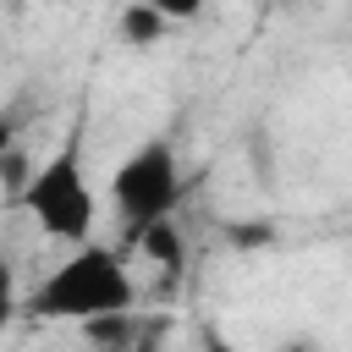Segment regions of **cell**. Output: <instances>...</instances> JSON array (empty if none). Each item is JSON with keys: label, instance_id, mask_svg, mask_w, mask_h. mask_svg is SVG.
I'll return each mask as SVG.
<instances>
[{"label": "cell", "instance_id": "277c9868", "mask_svg": "<svg viewBox=\"0 0 352 352\" xmlns=\"http://www.w3.org/2000/svg\"><path fill=\"white\" fill-rule=\"evenodd\" d=\"M138 253H143L148 264H160L165 275H182V270H187V236H182V226H176L170 214L138 231Z\"/></svg>", "mask_w": 352, "mask_h": 352}, {"label": "cell", "instance_id": "8992f818", "mask_svg": "<svg viewBox=\"0 0 352 352\" xmlns=\"http://www.w3.org/2000/svg\"><path fill=\"white\" fill-rule=\"evenodd\" d=\"M82 336L99 341V346H121V341L132 336V308H126V314H99V319H88Z\"/></svg>", "mask_w": 352, "mask_h": 352}, {"label": "cell", "instance_id": "7c38bea8", "mask_svg": "<svg viewBox=\"0 0 352 352\" xmlns=\"http://www.w3.org/2000/svg\"><path fill=\"white\" fill-rule=\"evenodd\" d=\"M280 352H308V346H302V341H292V346H280Z\"/></svg>", "mask_w": 352, "mask_h": 352}, {"label": "cell", "instance_id": "52a82bcc", "mask_svg": "<svg viewBox=\"0 0 352 352\" xmlns=\"http://www.w3.org/2000/svg\"><path fill=\"white\" fill-rule=\"evenodd\" d=\"M22 314V297H16V264L0 253V330Z\"/></svg>", "mask_w": 352, "mask_h": 352}, {"label": "cell", "instance_id": "9c48e42d", "mask_svg": "<svg viewBox=\"0 0 352 352\" xmlns=\"http://www.w3.org/2000/svg\"><path fill=\"white\" fill-rule=\"evenodd\" d=\"M148 6H154L165 22H192V16L204 11V0H148Z\"/></svg>", "mask_w": 352, "mask_h": 352}, {"label": "cell", "instance_id": "3957f363", "mask_svg": "<svg viewBox=\"0 0 352 352\" xmlns=\"http://www.w3.org/2000/svg\"><path fill=\"white\" fill-rule=\"evenodd\" d=\"M110 204H116V220H121L126 242H138L143 226L176 214V204H182V165H176L170 138H148V143H138V148L116 165V176H110Z\"/></svg>", "mask_w": 352, "mask_h": 352}, {"label": "cell", "instance_id": "8fae6325", "mask_svg": "<svg viewBox=\"0 0 352 352\" xmlns=\"http://www.w3.org/2000/svg\"><path fill=\"white\" fill-rule=\"evenodd\" d=\"M204 352H236V346H231L226 336H204Z\"/></svg>", "mask_w": 352, "mask_h": 352}, {"label": "cell", "instance_id": "5b68a950", "mask_svg": "<svg viewBox=\"0 0 352 352\" xmlns=\"http://www.w3.org/2000/svg\"><path fill=\"white\" fill-rule=\"evenodd\" d=\"M165 28H170V22H165V16H160L148 0H132V6L121 11V38H126V44H138V50H148V44H154Z\"/></svg>", "mask_w": 352, "mask_h": 352}, {"label": "cell", "instance_id": "7a4b0ae2", "mask_svg": "<svg viewBox=\"0 0 352 352\" xmlns=\"http://www.w3.org/2000/svg\"><path fill=\"white\" fill-rule=\"evenodd\" d=\"M16 204L33 214V226H38L44 236H55V242H66V248H77V242L94 236L99 198H94V187H88V170H82V132H77V126L66 132V143H60L44 165H33V176H28V187L16 192Z\"/></svg>", "mask_w": 352, "mask_h": 352}, {"label": "cell", "instance_id": "ba28073f", "mask_svg": "<svg viewBox=\"0 0 352 352\" xmlns=\"http://www.w3.org/2000/svg\"><path fill=\"white\" fill-rule=\"evenodd\" d=\"M28 176H33V165H28L16 148H6V154H0V182H6L11 192H22V187H28Z\"/></svg>", "mask_w": 352, "mask_h": 352}, {"label": "cell", "instance_id": "4fadbf2b", "mask_svg": "<svg viewBox=\"0 0 352 352\" xmlns=\"http://www.w3.org/2000/svg\"><path fill=\"white\" fill-rule=\"evenodd\" d=\"M280 6H286V0H280Z\"/></svg>", "mask_w": 352, "mask_h": 352}, {"label": "cell", "instance_id": "6da1fadb", "mask_svg": "<svg viewBox=\"0 0 352 352\" xmlns=\"http://www.w3.org/2000/svg\"><path fill=\"white\" fill-rule=\"evenodd\" d=\"M132 308V275L121 264L116 248L104 242H77L38 286L33 297H22V314L33 319H72V324H88L99 314H126Z\"/></svg>", "mask_w": 352, "mask_h": 352}, {"label": "cell", "instance_id": "30bf717a", "mask_svg": "<svg viewBox=\"0 0 352 352\" xmlns=\"http://www.w3.org/2000/svg\"><path fill=\"white\" fill-rule=\"evenodd\" d=\"M11 138H16V121H11V116H0V154L11 148Z\"/></svg>", "mask_w": 352, "mask_h": 352}]
</instances>
